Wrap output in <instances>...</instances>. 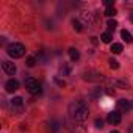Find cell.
Segmentation results:
<instances>
[{"label":"cell","mask_w":133,"mask_h":133,"mask_svg":"<svg viewBox=\"0 0 133 133\" xmlns=\"http://www.w3.org/2000/svg\"><path fill=\"white\" fill-rule=\"evenodd\" d=\"M72 25H74V28H75L77 31H82V30H83L82 22H80V21H77V19H74V21H72Z\"/></svg>","instance_id":"2e32d148"},{"label":"cell","mask_w":133,"mask_h":133,"mask_svg":"<svg viewBox=\"0 0 133 133\" xmlns=\"http://www.w3.org/2000/svg\"><path fill=\"white\" fill-rule=\"evenodd\" d=\"M96 127H97V128H102V127H103V121H102V119H97V121H96Z\"/></svg>","instance_id":"ffe728a7"},{"label":"cell","mask_w":133,"mask_h":133,"mask_svg":"<svg viewBox=\"0 0 133 133\" xmlns=\"http://www.w3.org/2000/svg\"><path fill=\"white\" fill-rule=\"evenodd\" d=\"M116 14H117V11H116L114 6H110V8L105 10V16H116Z\"/></svg>","instance_id":"9a60e30c"},{"label":"cell","mask_w":133,"mask_h":133,"mask_svg":"<svg viewBox=\"0 0 133 133\" xmlns=\"http://www.w3.org/2000/svg\"><path fill=\"white\" fill-rule=\"evenodd\" d=\"M6 52H8V55L13 56V58H21V56L25 55V45L21 44V42H13V44L8 45Z\"/></svg>","instance_id":"3957f363"},{"label":"cell","mask_w":133,"mask_h":133,"mask_svg":"<svg viewBox=\"0 0 133 133\" xmlns=\"http://www.w3.org/2000/svg\"><path fill=\"white\" fill-rule=\"evenodd\" d=\"M131 108V103L128 102V100H125V99H121L119 102H117V111L121 113V111H128Z\"/></svg>","instance_id":"ba28073f"},{"label":"cell","mask_w":133,"mask_h":133,"mask_svg":"<svg viewBox=\"0 0 133 133\" xmlns=\"http://www.w3.org/2000/svg\"><path fill=\"white\" fill-rule=\"evenodd\" d=\"M2 69H3V72H5V74L13 75V74L16 72V64H14V63H11V61H3V63H2Z\"/></svg>","instance_id":"8992f818"},{"label":"cell","mask_w":133,"mask_h":133,"mask_svg":"<svg viewBox=\"0 0 133 133\" xmlns=\"http://www.w3.org/2000/svg\"><path fill=\"white\" fill-rule=\"evenodd\" d=\"M59 72H61V75H68L69 74V68L68 66H63V68L59 69Z\"/></svg>","instance_id":"d6986e66"},{"label":"cell","mask_w":133,"mask_h":133,"mask_svg":"<svg viewBox=\"0 0 133 133\" xmlns=\"http://www.w3.org/2000/svg\"><path fill=\"white\" fill-rule=\"evenodd\" d=\"M131 107H133V102H131Z\"/></svg>","instance_id":"d4e9b609"},{"label":"cell","mask_w":133,"mask_h":133,"mask_svg":"<svg viewBox=\"0 0 133 133\" xmlns=\"http://www.w3.org/2000/svg\"><path fill=\"white\" fill-rule=\"evenodd\" d=\"M121 38H122L125 42H128V44L133 41V36H131V33H130L128 30H122V31H121Z\"/></svg>","instance_id":"30bf717a"},{"label":"cell","mask_w":133,"mask_h":133,"mask_svg":"<svg viewBox=\"0 0 133 133\" xmlns=\"http://www.w3.org/2000/svg\"><path fill=\"white\" fill-rule=\"evenodd\" d=\"M103 3H105V5H107L108 8H110V6L113 5V0H105V2H103Z\"/></svg>","instance_id":"7402d4cb"},{"label":"cell","mask_w":133,"mask_h":133,"mask_svg":"<svg viewBox=\"0 0 133 133\" xmlns=\"http://www.w3.org/2000/svg\"><path fill=\"white\" fill-rule=\"evenodd\" d=\"M35 64H36V58H35V56H30V58L27 59V66H28V68H33Z\"/></svg>","instance_id":"e0dca14e"},{"label":"cell","mask_w":133,"mask_h":133,"mask_svg":"<svg viewBox=\"0 0 133 133\" xmlns=\"http://www.w3.org/2000/svg\"><path fill=\"white\" fill-rule=\"evenodd\" d=\"M55 83L56 85H59V86H64L66 83H64V80H59V78H55Z\"/></svg>","instance_id":"44dd1931"},{"label":"cell","mask_w":133,"mask_h":133,"mask_svg":"<svg viewBox=\"0 0 133 133\" xmlns=\"http://www.w3.org/2000/svg\"><path fill=\"white\" fill-rule=\"evenodd\" d=\"M110 50H111L113 53H116V55H117V53H121V52L124 50V47H122V44H119V42H114V44L111 45V49H110Z\"/></svg>","instance_id":"4fadbf2b"},{"label":"cell","mask_w":133,"mask_h":133,"mask_svg":"<svg viewBox=\"0 0 133 133\" xmlns=\"http://www.w3.org/2000/svg\"><path fill=\"white\" fill-rule=\"evenodd\" d=\"M69 111H71V116L75 121H78V122L86 121L88 116H89V110H88V107L83 102H74V103H71Z\"/></svg>","instance_id":"6da1fadb"},{"label":"cell","mask_w":133,"mask_h":133,"mask_svg":"<svg viewBox=\"0 0 133 133\" xmlns=\"http://www.w3.org/2000/svg\"><path fill=\"white\" fill-rule=\"evenodd\" d=\"M5 88H6V91H8V92H14V91H17V88H19V82H17V80H14V78H11V80H8V82H6Z\"/></svg>","instance_id":"52a82bcc"},{"label":"cell","mask_w":133,"mask_h":133,"mask_svg":"<svg viewBox=\"0 0 133 133\" xmlns=\"http://www.w3.org/2000/svg\"><path fill=\"white\" fill-rule=\"evenodd\" d=\"M25 88H27V91H28L31 96H39L41 91H42L41 83H39L36 78H33V77H27V78H25Z\"/></svg>","instance_id":"7a4b0ae2"},{"label":"cell","mask_w":133,"mask_h":133,"mask_svg":"<svg viewBox=\"0 0 133 133\" xmlns=\"http://www.w3.org/2000/svg\"><path fill=\"white\" fill-rule=\"evenodd\" d=\"M108 63H110V68H111V69H117V68H119V61L114 59V58H110Z\"/></svg>","instance_id":"5bb4252c"},{"label":"cell","mask_w":133,"mask_h":133,"mask_svg":"<svg viewBox=\"0 0 133 133\" xmlns=\"http://www.w3.org/2000/svg\"><path fill=\"white\" fill-rule=\"evenodd\" d=\"M121 121H122V116H121V113L116 110V111H111L110 114H108V122L111 124V125H117V124H121Z\"/></svg>","instance_id":"5b68a950"},{"label":"cell","mask_w":133,"mask_h":133,"mask_svg":"<svg viewBox=\"0 0 133 133\" xmlns=\"http://www.w3.org/2000/svg\"><path fill=\"white\" fill-rule=\"evenodd\" d=\"M107 25H108V30H111V31H113V30L117 27V22H116V21H108V24H107Z\"/></svg>","instance_id":"ac0fdd59"},{"label":"cell","mask_w":133,"mask_h":133,"mask_svg":"<svg viewBox=\"0 0 133 133\" xmlns=\"http://www.w3.org/2000/svg\"><path fill=\"white\" fill-rule=\"evenodd\" d=\"M10 107H11V111L14 114H21L24 111V99L22 97H13L10 102Z\"/></svg>","instance_id":"277c9868"},{"label":"cell","mask_w":133,"mask_h":133,"mask_svg":"<svg viewBox=\"0 0 133 133\" xmlns=\"http://www.w3.org/2000/svg\"><path fill=\"white\" fill-rule=\"evenodd\" d=\"M69 56H71V59H72V61H77V59L80 58V53H78V50H77V49L71 47V49H69Z\"/></svg>","instance_id":"7c38bea8"},{"label":"cell","mask_w":133,"mask_h":133,"mask_svg":"<svg viewBox=\"0 0 133 133\" xmlns=\"http://www.w3.org/2000/svg\"><path fill=\"white\" fill-rule=\"evenodd\" d=\"M130 21H131V22H133V13H131V16H130Z\"/></svg>","instance_id":"603a6c76"},{"label":"cell","mask_w":133,"mask_h":133,"mask_svg":"<svg viewBox=\"0 0 133 133\" xmlns=\"http://www.w3.org/2000/svg\"><path fill=\"white\" fill-rule=\"evenodd\" d=\"M82 21L85 22V25H92V22H94V14H92V13H83V14H82Z\"/></svg>","instance_id":"9c48e42d"},{"label":"cell","mask_w":133,"mask_h":133,"mask_svg":"<svg viewBox=\"0 0 133 133\" xmlns=\"http://www.w3.org/2000/svg\"><path fill=\"white\" fill-rule=\"evenodd\" d=\"M100 39H102V42H107V44H108V42L113 41V35H111L110 31H105V33L100 35Z\"/></svg>","instance_id":"8fae6325"},{"label":"cell","mask_w":133,"mask_h":133,"mask_svg":"<svg viewBox=\"0 0 133 133\" xmlns=\"http://www.w3.org/2000/svg\"><path fill=\"white\" fill-rule=\"evenodd\" d=\"M111 133H119V131H117V130H114V131H111Z\"/></svg>","instance_id":"cb8c5ba5"}]
</instances>
